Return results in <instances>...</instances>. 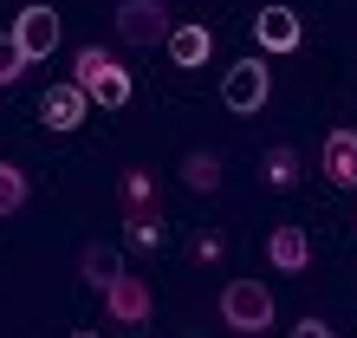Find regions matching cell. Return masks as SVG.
<instances>
[{
	"instance_id": "obj_6",
	"label": "cell",
	"mask_w": 357,
	"mask_h": 338,
	"mask_svg": "<svg viewBox=\"0 0 357 338\" xmlns=\"http://www.w3.org/2000/svg\"><path fill=\"white\" fill-rule=\"evenodd\" d=\"M59 33H66V27H59V13L46 7V0H33V7L13 13V39H20L26 59H52L59 52Z\"/></svg>"
},
{
	"instance_id": "obj_1",
	"label": "cell",
	"mask_w": 357,
	"mask_h": 338,
	"mask_svg": "<svg viewBox=\"0 0 357 338\" xmlns=\"http://www.w3.org/2000/svg\"><path fill=\"white\" fill-rule=\"evenodd\" d=\"M72 78L85 84V98H91V104H104V111H123V104H130V72H123L104 46H78Z\"/></svg>"
},
{
	"instance_id": "obj_20",
	"label": "cell",
	"mask_w": 357,
	"mask_h": 338,
	"mask_svg": "<svg viewBox=\"0 0 357 338\" xmlns=\"http://www.w3.org/2000/svg\"><path fill=\"white\" fill-rule=\"evenodd\" d=\"M66 338H104V332H91V325H78V332H66Z\"/></svg>"
},
{
	"instance_id": "obj_3",
	"label": "cell",
	"mask_w": 357,
	"mask_h": 338,
	"mask_svg": "<svg viewBox=\"0 0 357 338\" xmlns=\"http://www.w3.org/2000/svg\"><path fill=\"white\" fill-rule=\"evenodd\" d=\"M176 27H169V7L162 0H117V39L123 46H137V52H150L162 46Z\"/></svg>"
},
{
	"instance_id": "obj_4",
	"label": "cell",
	"mask_w": 357,
	"mask_h": 338,
	"mask_svg": "<svg viewBox=\"0 0 357 338\" xmlns=\"http://www.w3.org/2000/svg\"><path fill=\"white\" fill-rule=\"evenodd\" d=\"M273 98V72L260 66V59H241V66L221 72V104L234 117H260V104Z\"/></svg>"
},
{
	"instance_id": "obj_9",
	"label": "cell",
	"mask_w": 357,
	"mask_h": 338,
	"mask_svg": "<svg viewBox=\"0 0 357 338\" xmlns=\"http://www.w3.org/2000/svg\"><path fill=\"white\" fill-rule=\"evenodd\" d=\"M254 39H260V52H299L305 27H299V13H292V7H260L254 13Z\"/></svg>"
},
{
	"instance_id": "obj_13",
	"label": "cell",
	"mask_w": 357,
	"mask_h": 338,
	"mask_svg": "<svg viewBox=\"0 0 357 338\" xmlns=\"http://www.w3.org/2000/svg\"><path fill=\"white\" fill-rule=\"evenodd\" d=\"M117 202H123V221H130V215H162V208H156V182H150V169H123Z\"/></svg>"
},
{
	"instance_id": "obj_2",
	"label": "cell",
	"mask_w": 357,
	"mask_h": 338,
	"mask_svg": "<svg viewBox=\"0 0 357 338\" xmlns=\"http://www.w3.org/2000/svg\"><path fill=\"white\" fill-rule=\"evenodd\" d=\"M221 325L241 332V338H260L273 325V293L260 280H227L221 286Z\"/></svg>"
},
{
	"instance_id": "obj_5",
	"label": "cell",
	"mask_w": 357,
	"mask_h": 338,
	"mask_svg": "<svg viewBox=\"0 0 357 338\" xmlns=\"http://www.w3.org/2000/svg\"><path fill=\"white\" fill-rule=\"evenodd\" d=\"M104 312H111L117 325H150V312H156V293L143 273H117L111 286H104Z\"/></svg>"
},
{
	"instance_id": "obj_18",
	"label": "cell",
	"mask_w": 357,
	"mask_h": 338,
	"mask_svg": "<svg viewBox=\"0 0 357 338\" xmlns=\"http://www.w3.org/2000/svg\"><path fill=\"white\" fill-rule=\"evenodd\" d=\"M26 66H33V59L20 52V39L0 33V84H20V72H26Z\"/></svg>"
},
{
	"instance_id": "obj_14",
	"label": "cell",
	"mask_w": 357,
	"mask_h": 338,
	"mask_svg": "<svg viewBox=\"0 0 357 338\" xmlns=\"http://www.w3.org/2000/svg\"><path fill=\"white\" fill-rule=\"evenodd\" d=\"M182 182L195 189V196H215V189H221V156L215 150H188L182 156Z\"/></svg>"
},
{
	"instance_id": "obj_19",
	"label": "cell",
	"mask_w": 357,
	"mask_h": 338,
	"mask_svg": "<svg viewBox=\"0 0 357 338\" xmlns=\"http://www.w3.org/2000/svg\"><path fill=\"white\" fill-rule=\"evenodd\" d=\"M292 338H331V325H325V319H299V325H292Z\"/></svg>"
},
{
	"instance_id": "obj_17",
	"label": "cell",
	"mask_w": 357,
	"mask_h": 338,
	"mask_svg": "<svg viewBox=\"0 0 357 338\" xmlns=\"http://www.w3.org/2000/svg\"><path fill=\"white\" fill-rule=\"evenodd\" d=\"M123 241L150 254V247H162V241H169V221H162V215H130V228H123Z\"/></svg>"
},
{
	"instance_id": "obj_12",
	"label": "cell",
	"mask_w": 357,
	"mask_h": 338,
	"mask_svg": "<svg viewBox=\"0 0 357 338\" xmlns=\"http://www.w3.org/2000/svg\"><path fill=\"white\" fill-rule=\"evenodd\" d=\"M123 273V247H104V241H85L78 247V280H85L91 293H104Z\"/></svg>"
},
{
	"instance_id": "obj_8",
	"label": "cell",
	"mask_w": 357,
	"mask_h": 338,
	"mask_svg": "<svg viewBox=\"0 0 357 338\" xmlns=\"http://www.w3.org/2000/svg\"><path fill=\"white\" fill-rule=\"evenodd\" d=\"M266 260H273V273H305L312 267V235L299 221H280L266 235Z\"/></svg>"
},
{
	"instance_id": "obj_16",
	"label": "cell",
	"mask_w": 357,
	"mask_h": 338,
	"mask_svg": "<svg viewBox=\"0 0 357 338\" xmlns=\"http://www.w3.org/2000/svg\"><path fill=\"white\" fill-rule=\"evenodd\" d=\"M20 208H26V169H20V163H0V221L20 215Z\"/></svg>"
},
{
	"instance_id": "obj_7",
	"label": "cell",
	"mask_w": 357,
	"mask_h": 338,
	"mask_svg": "<svg viewBox=\"0 0 357 338\" xmlns=\"http://www.w3.org/2000/svg\"><path fill=\"white\" fill-rule=\"evenodd\" d=\"M91 111V98H85V84L66 78V84H46V98H39V124L46 131H78Z\"/></svg>"
},
{
	"instance_id": "obj_10",
	"label": "cell",
	"mask_w": 357,
	"mask_h": 338,
	"mask_svg": "<svg viewBox=\"0 0 357 338\" xmlns=\"http://www.w3.org/2000/svg\"><path fill=\"white\" fill-rule=\"evenodd\" d=\"M319 169H325V182L331 189H357V131H331L325 137V150H319Z\"/></svg>"
},
{
	"instance_id": "obj_15",
	"label": "cell",
	"mask_w": 357,
	"mask_h": 338,
	"mask_svg": "<svg viewBox=\"0 0 357 338\" xmlns=\"http://www.w3.org/2000/svg\"><path fill=\"white\" fill-rule=\"evenodd\" d=\"M260 176L273 189H292V182H299V150H292V143H273V150L260 156Z\"/></svg>"
},
{
	"instance_id": "obj_11",
	"label": "cell",
	"mask_w": 357,
	"mask_h": 338,
	"mask_svg": "<svg viewBox=\"0 0 357 338\" xmlns=\"http://www.w3.org/2000/svg\"><path fill=\"white\" fill-rule=\"evenodd\" d=\"M208 46H215V33L202 27V20H182V27L162 39V52H169V66H182V72H195V66H208Z\"/></svg>"
}]
</instances>
